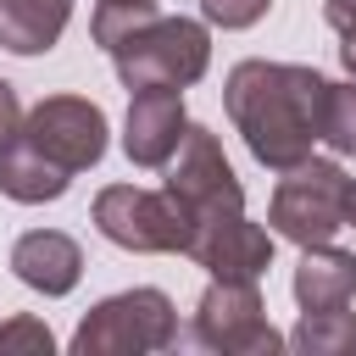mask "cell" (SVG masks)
<instances>
[{
	"instance_id": "30bf717a",
	"label": "cell",
	"mask_w": 356,
	"mask_h": 356,
	"mask_svg": "<svg viewBox=\"0 0 356 356\" xmlns=\"http://www.w3.org/2000/svg\"><path fill=\"white\" fill-rule=\"evenodd\" d=\"M184 89H134L128 122H122V150L134 167H167L178 139H184Z\"/></svg>"
},
{
	"instance_id": "6da1fadb",
	"label": "cell",
	"mask_w": 356,
	"mask_h": 356,
	"mask_svg": "<svg viewBox=\"0 0 356 356\" xmlns=\"http://www.w3.org/2000/svg\"><path fill=\"white\" fill-rule=\"evenodd\" d=\"M323 95L328 78L295 61H239L222 83V106L245 150L273 172H289L323 139Z\"/></svg>"
},
{
	"instance_id": "2e32d148",
	"label": "cell",
	"mask_w": 356,
	"mask_h": 356,
	"mask_svg": "<svg viewBox=\"0 0 356 356\" xmlns=\"http://www.w3.org/2000/svg\"><path fill=\"white\" fill-rule=\"evenodd\" d=\"M323 145L334 156H356V78L328 83V95H323Z\"/></svg>"
},
{
	"instance_id": "9a60e30c",
	"label": "cell",
	"mask_w": 356,
	"mask_h": 356,
	"mask_svg": "<svg viewBox=\"0 0 356 356\" xmlns=\"http://www.w3.org/2000/svg\"><path fill=\"white\" fill-rule=\"evenodd\" d=\"M289 350H300V356H356V312H345V306L300 312V323L289 328Z\"/></svg>"
},
{
	"instance_id": "cb8c5ba5",
	"label": "cell",
	"mask_w": 356,
	"mask_h": 356,
	"mask_svg": "<svg viewBox=\"0 0 356 356\" xmlns=\"http://www.w3.org/2000/svg\"><path fill=\"white\" fill-rule=\"evenodd\" d=\"M100 6H156V0H100Z\"/></svg>"
},
{
	"instance_id": "44dd1931",
	"label": "cell",
	"mask_w": 356,
	"mask_h": 356,
	"mask_svg": "<svg viewBox=\"0 0 356 356\" xmlns=\"http://www.w3.org/2000/svg\"><path fill=\"white\" fill-rule=\"evenodd\" d=\"M323 17L334 33H356V0H323Z\"/></svg>"
},
{
	"instance_id": "8fae6325",
	"label": "cell",
	"mask_w": 356,
	"mask_h": 356,
	"mask_svg": "<svg viewBox=\"0 0 356 356\" xmlns=\"http://www.w3.org/2000/svg\"><path fill=\"white\" fill-rule=\"evenodd\" d=\"M11 273L39 295H67L83 278V250L61 228H33V234H22L11 245Z\"/></svg>"
},
{
	"instance_id": "7402d4cb",
	"label": "cell",
	"mask_w": 356,
	"mask_h": 356,
	"mask_svg": "<svg viewBox=\"0 0 356 356\" xmlns=\"http://www.w3.org/2000/svg\"><path fill=\"white\" fill-rule=\"evenodd\" d=\"M339 61H345V72L356 78V33H339Z\"/></svg>"
},
{
	"instance_id": "ffe728a7",
	"label": "cell",
	"mask_w": 356,
	"mask_h": 356,
	"mask_svg": "<svg viewBox=\"0 0 356 356\" xmlns=\"http://www.w3.org/2000/svg\"><path fill=\"white\" fill-rule=\"evenodd\" d=\"M22 134V106H17V89L0 78V145H11Z\"/></svg>"
},
{
	"instance_id": "d6986e66",
	"label": "cell",
	"mask_w": 356,
	"mask_h": 356,
	"mask_svg": "<svg viewBox=\"0 0 356 356\" xmlns=\"http://www.w3.org/2000/svg\"><path fill=\"white\" fill-rule=\"evenodd\" d=\"M267 6L273 0H200V17L217 22V28H250V22L267 17Z\"/></svg>"
},
{
	"instance_id": "52a82bcc",
	"label": "cell",
	"mask_w": 356,
	"mask_h": 356,
	"mask_svg": "<svg viewBox=\"0 0 356 356\" xmlns=\"http://www.w3.org/2000/svg\"><path fill=\"white\" fill-rule=\"evenodd\" d=\"M195 345L222 356H273L289 339L267 323L256 278H211V289L195 306Z\"/></svg>"
},
{
	"instance_id": "9c48e42d",
	"label": "cell",
	"mask_w": 356,
	"mask_h": 356,
	"mask_svg": "<svg viewBox=\"0 0 356 356\" xmlns=\"http://www.w3.org/2000/svg\"><path fill=\"white\" fill-rule=\"evenodd\" d=\"M184 256L206 267L211 278H261L273 267V228L250 222L245 211H222L189 228Z\"/></svg>"
},
{
	"instance_id": "4fadbf2b",
	"label": "cell",
	"mask_w": 356,
	"mask_h": 356,
	"mask_svg": "<svg viewBox=\"0 0 356 356\" xmlns=\"http://www.w3.org/2000/svg\"><path fill=\"white\" fill-rule=\"evenodd\" d=\"M72 184V172L61 161H50L39 145H28L22 134L11 145H0V195L6 200H22V206H44V200H61Z\"/></svg>"
},
{
	"instance_id": "7a4b0ae2",
	"label": "cell",
	"mask_w": 356,
	"mask_h": 356,
	"mask_svg": "<svg viewBox=\"0 0 356 356\" xmlns=\"http://www.w3.org/2000/svg\"><path fill=\"white\" fill-rule=\"evenodd\" d=\"M106 56H111L128 95L134 89H189L211 67V33L200 22H189V17H161L156 11L150 22H139Z\"/></svg>"
},
{
	"instance_id": "277c9868",
	"label": "cell",
	"mask_w": 356,
	"mask_h": 356,
	"mask_svg": "<svg viewBox=\"0 0 356 356\" xmlns=\"http://www.w3.org/2000/svg\"><path fill=\"white\" fill-rule=\"evenodd\" d=\"M178 339V312L161 289H122L89 306V317L72 334L78 356H150Z\"/></svg>"
},
{
	"instance_id": "5b68a950",
	"label": "cell",
	"mask_w": 356,
	"mask_h": 356,
	"mask_svg": "<svg viewBox=\"0 0 356 356\" xmlns=\"http://www.w3.org/2000/svg\"><path fill=\"white\" fill-rule=\"evenodd\" d=\"M95 228L139 256H184L189 245V211L167 189H139V184H106L95 195Z\"/></svg>"
},
{
	"instance_id": "603a6c76",
	"label": "cell",
	"mask_w": 356,
	"mask_h": 356,
	"mask_svg": "<svg viewBox=\"0 0 356 356\" xmlns=\"http://www.w3.org/2000/svg\"><path fill=\"white\" fill-rule=\"evenodd\" d=\"M345 228H356V178H350V195H345Z\"/></svg>"
},
{
	"instance_id": "ac0fdd59",
	"label": "cell",
	"mask_w": 356,
	"mask_h": 356,
	"mask_svg": "<svg viewBox=\"0 0 356 356\" xmlns=\"http://www.w3.org/2000/svg\"><path fill=\"white\" fill-rule=\"evenodd\" d=\"M22 350H33V356H50L56 350V334L39 323V317H11V323H0V356H22Z\"/></svg>"
},
{
	"instance_id": "5bb4252c",
	"label": "cell",
	"mask_w": 356,
	"mask_h": 356,
	"mask_svg": "<svg viewBox=\"0 0 356 356\" xmlns=\"http://www.w3.org/2000/svg\"><path fill=\"white\" fill-rule=\"evenodd\" d=\"M72 22V0H0V50L44 56Z\"/></svg>"
},
{
	"instance_id": "e0dca14e",
	"label": "cell",
	"mask_w": 356,
	"mask_h": 356,
	"mask_svg": "<svg viewBox=\"0 0 356 356\" xmlns=\"http://www.w3.org/2000/svg\"><path fill=\"white\" fill-rule=\"evenodd\" d=\"M156 17V6H95V22H89V33H95V44L100 50H111V44H122L139 22H150Z\"/></svg>"
},
{
	"instance_id": "ba28073f",
	"label": "cell",
	"mask_w": 356,
	"mask_h": 356,
	"mask_svg": "<svg viewBox=\"0 0 356 356\" xmlns=\"http://www.w3.org/2000/svg\"><path fill=\"white\" fill-rule=\"evenodd\" d=\"M22 139L39 145L67 172H89L106 156V111L83 95H44L22 117Z\"/></svg>"
},
{
	"instance_id": "3957f363",
	"label": "cell",
	"mask_w": 356,
	"mask_h": 356,
	"mask_svg": "<svg viewBox=\"0 0 356 356\" xmlns=\"http://www.w3.org/2000/svg\"><path fill=\"white\" fill-rule=\"evenodd\" d=\"M345 195H350V178L339 161H295L273 200H267V228L289 245H328L339 228H345Z\"/></svg>"
},
{
	"instance_id": "7c38bea8",
	"label": "cell",
	"mask_w": 356,
	"mask_h": 356,
	"mask_svg": "<svg viewBox=\"0 0 356 356\" xmlns=\"http://www.w3.org/2000/svg\"><path fill=\"white\" fill-rule=\"evenodd\" d=\"M350 295H356V256L339 250L334 239L328 245H300V261H295L300 312H334V306H350Z\"/></svg>"
},
{
	"instance_id": "8992f818",
	"label": "cell",
	"mask_w": 356,
	"mask_h": 356,
	"mask_svg": "<svg viewBox=\"0 0 356 356\" xmlns=\"http://www.w3.org/2000/svg\"><path fill=\"white\" fill-rule=\"evenodd\" d=\"M167 195L189 211V228L206 217H222V211H245V184L234 178L222 139L211 128H200V122L184 128L178 150L167 161Z\"/></svg>"
}]
</instances>
